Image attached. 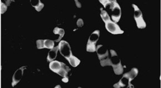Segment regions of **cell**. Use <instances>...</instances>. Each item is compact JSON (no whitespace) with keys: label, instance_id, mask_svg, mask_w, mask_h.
Masks as SVG:
<instances>
[{"label":"cell","instance_id":"obj_6","mask_svg":"<svg viewBox=\"0 0 161 88\" xmlns=\"http://www.w3.org/2000/svg\"><path fill=\"white\" fill-rule=\"evenodd\" d=\"M105 27L106 30L111 34L113 35L122 34L124 33V31L121 29L120 27L112 20L105 23Z\"/></svg>","mask_w":161,"mask_h":88},{"label":"cell","instance_id":"obj_25","mask_svg":"<svg viewBox=\"0 0 161 88\" xmlns=\"http://www.w3.org/2000/svg\"><path fill=\"white\" fill-rule=\"evenodd\" d=\"M12 1H6V2L7 3V6H9Z\"/></svg>","mask_w":161,"mask_h":88},{"label":"cell","instance_id":"obj_26","mask_svg":"<svg viewBox=\"0 0 161 88\" xmlns=\"http://www.w3.org/2000/svg\"><path fill=\"white\" fill-rule=\"evenodd\" d=\"M55 88H61V87L60 85H57V86H56V87H55Z\"/></svg>","mask_w":161,"mask_h":88},{"label":"cell","instance_id":"obj_12","mask_svg":"<svg viewBox=\"0 0 161 88\" xmlns=\"http://www.w3.org/2000/svg\"><path fill=\"white\" fill-rule=\"evenodd\" d=\"M61 65H62V62L53 60L50 62L49 65V68L52 71L57 73L61 68Z\"/></svg>","mask_w":161,"mask_h":88},{"label":"cell","instance_id":"obj_19","mask_svg":"<svg viewBox=\"0 0 161 88\" xmlns=\"http://www.w3.org/2000/svg\"><path fill=\"white\" fill-rule=\"evenodd\" d=\"M37 48L38 49H45V44L43 40H38L36 41Z\"/></svg>","mask_w":161,"mask_h":88},{"label":"cell","instance_id":"obj_17","mask_svg":"<svg viewBox=\"0 0 161 88\" xmlns=\"http://www.w3.org/2000/svg\"><path fill=\"white\" fill-rule=\"evenodd\" d=\"M100 64H101V66L103 67H107V66H111L112 63H111V59L108 57L106 59L100 60Z\"/></svg>","mask_w":161,"mask_h":88},{"label":"cell","instance_id":"obj_7","mask_svg":"<svg viewBox=\"0 0 161 88\" xmlns=\"http://www.w3.org/2000/svg\"><path fill=\"white\" fill-rule=\"evenodd\" d=\"M26 69V67H22L19 69H17L15 74L13 75L12 77V86L14 87L15 85H16L20 81L21 79L22 78L23 74V71Z\"/></svg>","mask_w":161,"mask_h":88},{"label":"cell","instance_id":"obj_16","mask_svg":"<svg viewBox=\"0 0 161 88\" xmlns=\"http://www.w3.org/2000/svg\"><path fill=\"white\" fill-rule=\"evenodd\" d=\"M44 44H45V48L50 49V50L53 49L55 45L54 41L49 39L44 40Z\"/></svg>","mask_w":161,"mask_h":88},{"label":"cell","instance_id":"obj_24","mask_svg":"<svg viewBox=\"0 0 161 88\" xmlns=\"http://www.w3.org/2000/svg\"><path fill=\"white\" fill-rule=\"evenodd\" d=\"M62 81L64 83H67L69 81V78L68 77H65V78H63Z\"/></svg>","mask_w":161,"mask_h":88},{"label":"cell","instance_id":"obj_8","mask_svg":"<svg viewBox=\"0 0 161 88\" xmlns=\"http://www.w3.org/2000/svg\"><path fill=\"white\" fill-rule=\"evenodd\" d=\"M97 56L100 60H104L109 57V54L107 49L104 48L102 45H99L96 47V51Z\"/></svg>","mask_w":161,"mask_h":88},{"label":"cell","instance_id":"obj_23","mask_svg":"<svg viewBox=\"0 0 161 88\" xmlns=\"http://www.w3.org/2000/svg\"><path fill=\"white\" fill-rule=\"evenodd\" d=\"M75 2H76V5L77 6V7H79V8L81 7V4L79 1H75Z\"/></svg>","mask_w":161,"mask_h":88},{"label":"cell","instance_id":"obj_2","mask_svg":"<svg viewBox=\"0 0 161 88\" xmlns=\"http://www.w3.org/2000/svg\"><path fill=\"white\" fill-rule=\"evenodd\" d=\"M110 6V9L112 12L111 16L112 19L115 23L118 22L120 20L121 17V9L119 4L116 0H110L107 6Z\"/></svg>","mask_w":161,"mask_h":88},{"label":"cell","instance_id":"obj_4","mask_svg":"<svg viewBox=\"0 0 161 88\" xmlns=\"http://www.w3.org/2000/svg\"><path fill=\"white\" fill-rule=\"evenodd\" d=\"M132 7L134 8V18L136 21L137 28L141 29L146 28V24L143 18V15L141 10L137 5L134 4H132Z\"/></svg>","mask_w":161,"mask_h":88},{"label":"cell","instance_id":"obj_20","mask_svg":"<svg viewBox=\"0 0 161 88\" xmlns=\"http://www.w3.org/2000/svg\"><path fill=\"white\" fill-rule=\"evenodd\" d=\"M7 5H5V3H2V2H1V13L2 14L4 13L7 11Z\"/></svg>","mask_w":161,"mask_h":88},{"label":"cell","instance_id":"obj_9","mask_svg":"<svg viewBox=\"0 0 161 88\" xmlns=\"http://www.w3.org/2000/svg\"><path fill=\"white\" fill-rule=\"evenodd\" d=\"M138 74V70L136 68L132 69L130 72L125 73L123 76L128 80L129 82V87L128 88H134V86L131 84V81L132 80L135 78Z\"/></svg>","mask_w":161,"mask_h":88},{"label":"cell","instance_id":"obj_14","mask_svg":"<svg viewBox=\"0 0 161 88\" xmlns=\"http://www.w3.org/2000/svg\"><path fill=\"white\" fill-rule=\"evenodd\" d=\"M53 33L55 34H58L59 35V38L57 40H56V42H59L61 40L64 36L65 35V30L62 29H60L59 28H56L53 30Z\"/></svg>","mask_w":161,"mask_h":88},{"label":"cell","instance_id":"obj_21","mask_svg":"<svg viewBox=\"0 0 161 88\" xmlns=\"http://www.w3.org/2000/svg\"><path fill=\"white\" fill-rule=\"evenodd\" d=\"M110 0H103V1L100 0V2L103 5L104 8H106L107 5L110 3Z\"/></svg>","mask_w":161,"mask_h":88},{"label":"cell","instance_id":"obj_18","mask_svg":"<svg viewBox=\"0 0 161 88\" xmlns=\"http://www.w3.org/2000/svg\"><path fill=\"white\" fill-rule=\"evenodd\" d=\"M36 11L40 12L44 7V4L41 2V1L39 0L37 3H35V5H31Z\"/></svg>","mask_w":161,"mask_h":88},{"label":"cell","instance_id":"obj_13","mask_svg":"<svg viewBox=\"0 0 161 88\" xmlns=\"http://www.w3.org/2000/svg\"><path fill=\"white\" fill-rule=\"evenodd\" d=\"M67 60L69 61V63L74 68L77 67L79 66V65L80 64V60L78 59L77 58H76V56H73V55H72L70 57L67 58Z\"/></svg>","mask_w":161,"mask_h":88},{"label":"cell","instance_id":"obj_5","mask_svg":"<svg viewBox=\"0 0 161 88\" xmlns=\"http://www.w3.org/2000/svg\"><path fill=\"white\" fill-rule=\"evenodd\" d=\"M59 51L60 52L61 54L66 59L70 57L72 55L70 46L69 42H67V41L64 40L61 41L59 45Z\"/></svg>","mask_w":161,"mask_h":88},{"label":"cell","instance_id":"obj_3","mask_svg":"<svg viewBox=\"0 0 161 88\" xmlns=\"http://www.w3.org/2000/svg\"><path fill=\"white\" fill-rule=\"evenodd\" d=\"M100 32L99 30H95L91 34L88 40L86 50L88 52H94L96 51V44L100 38Z\"/></svg>","mask_w":161,"mask_h":88},{"label":"cell","instance_id":"obj_15","mask_svg":"<svg viewBox=\"0 0 161 88\" xmlns=\"http://www.w3.org/2000/svg\"><path fill=\"white\" fill-rule=\"evenodd\" d=\"M101 17L104 23H106L110 21H111V17L108 15V13L104 10H102L101 9Z\"/></svg>","mask_w":161,"mask_h":88},{"label":"cell","instance_id":"obj_1","mask_svg":"<svg viewBox=\"0 0 161 88\" xmlns=\"http://www.w3.org/2000/svg\"><path fill=\"white\" fill-rule=\"evenodd\" d=\"M111 54V66L113 67L114 73L116 75H121L123 72V67L121 64V61L119 58L118 57L117 54L116 52L113 50H110Z\"/></svg>","mask_w":161,"mask_h":88},{"label":"cell","instance_id":"obj_22","mask_svg":"<svg viewBox=\"0 0 161 88\" xmlns=\"http://www.w3.org/2000/svg\"><path fill=\"white\" fill-rule=\"evenodd\" d=\"M83 25H84V22H83V21L82 19H79V20H77V25L78 27L81 28V27H82L83 26Z\"/></svg>","mask_w":161,"mask_h":88},{"label":"cell","instance_id":"obj_11","mask_svg":"<svg viewBox=\"0 0 161 88\" xmlns=\"http://www.w3.org/2000/svg\"><path fill=\"white\" fill-rule=\"evenodd\" d=\"M70 68L68 66H67L65 63L62 62L61 68L57 74H58L63 78L68 77V74L70 71Z\"/></svg>","mask_w":161,"mask_h":88},{"label":"cell","instance_id":"obj_10","mask_svg":"<svg viewBox=\"0 0 161 88\" xmlns=\"http://www.w3.org/2000/svg\"><path fill=\"white\" fill-rule=\"evenodd\" d=\"M59 50V45L54 47L53 49H51L50 52L48 54V56L47 58V61L51 62L53 61L56 58L57 55V52Z\"/></svg>","mask_w":161,"mask_h":88}]
</instances>
